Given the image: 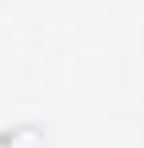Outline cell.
I'll use <instances>...</instances> for the list:
<instances>
[{"instance_id":"6da1fadb","label":"cell","mask_w":144,"mask_h":148,"mask_svg":"<svg viewBox=\"0 0 144 148\" xmlns=\"http://www.w3.org/2000/svg\"><path fill=\"white\" fill-rule=\"evenodd\" d=\"M0 148H44V128L40 124L0 128Z\"/></svg>"}]
</instances>
